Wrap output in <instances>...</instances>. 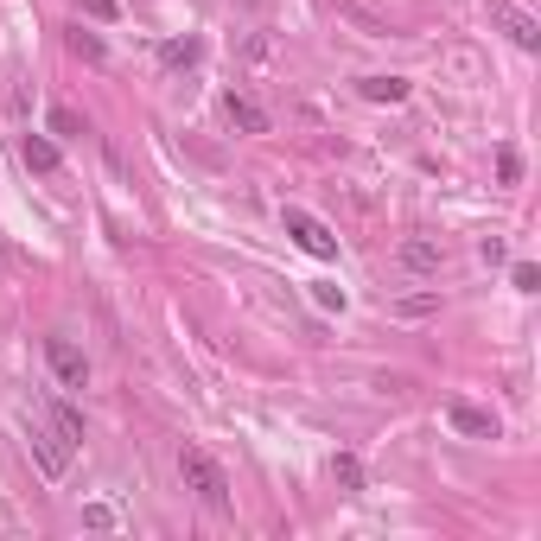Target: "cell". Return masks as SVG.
<instances>
[{
    "label": "cell",
    "instance_id": "obj_13",
    "mask_svg": "<svg viewBox=\"0 0 541 541\" xmlns=\"http://www.w3.org/2000/svg\"><path fill=\"white\" fill-rule=\"evenodd\" d=\"M45 128L58 134V141H83V134H90V128H83V115H77V109H64V102L45 115Z\"/></svg>",
    "mask_w": 541,
    "mask_h": 541
},
{
    "label": "cell",
    "instance_id": "obj_21",
    "mask_svg": "<svg viewBox=\"0 0 541 541\" xmlns=\"http://www.w3.org/2000/svg\"><path fill=\"white\" fill-rule=\"evenodd\" d=\"M478 255H484V261H491V268H497V261L510 255V249H503V236H484V242H478Z\"/></svg>",
    "mask_w": 541,
    "mask_h": 541
},
{
    "label": "cell",
    "instance_id": "obj_12",
    "mask_svg": "<svg viewBox=\"0 0 541 541\" xmlns=\"http://www.w3.org/2000/svg\"><path fill=\"white\" fill-rule=\"evenodd\" d=\"M64 45H71V58H83V64H102V58H109V45H102L96 32H83V26L64 32Z\"/></svg>",
    "mask_w": 541,
    "mask_h": 541
},
{
    "label": "cell",
    "instance_id": "obj_7",
    "mask_svg": "<svg viewBox=\"0 0 541 541\" xmlns=\"http://www.w3.org/2000/svg\"><path fill=\"white\" fill-rule=\"evenodd\" d=\"M32 452H39L45 478H64V465H71V440H64L58 427H51V433H32Z\"/></svg>",
    "mask_w": 541,
    "mask_h": 541
},
{
    "label": "cell",
    "instance_id": "obj_15",
    "mask_svg": "<svg viewBox=\"0 0 541 541\" xmlns=\"http://www.w3.org/2000/svg\"><path fill=\"white\" fill-rule=\"evenodd\" d=\"M331 478H338V491H363V465H357V452H338V459H331Z\"/></svg>",
    "mask_w": 541,
    "mask_h": 541
},
{
    "label": "cell",
    "instance_id": "obj_1",
    "mask_svg": "<svg viewBox=\"0 0 541 541\" xmlns=\"http://www.w3.org/2000/svg\"><path fill=\"white\" fill-rule=\"evenodd\" d=\"M179 478H185V491H198L204 510H217V516H230V510H236V497H230V471H223L211 452L185 446V452H179Z\"/></svg>",
    "mask_w": 541,
    "mask_h": 541
},
{
    "label": "cell",
    "instance_id": "obj_9",
    "mask_svg": "<svg viewBox=\"0 0 541 541\" xmlns=\"http://www.w3.org/2000/svg\"><path fill=\"white\" fill-rule=\"evenodd\" d=\"M20 160H26L32 172H45V179H51V172L64 166V153H58V141H45V134H26V141H20Z\"/></svg>",
    "mask_w": 541,
    "mask_h": 541
},
{
    "label": "cell",
    "instance_id": "obj_14",
    "mask_svg": "<svg viewBox=\"0 0 541 541\" xmlns=\"http://www.w3.org/2000/svg\"><path fill=\"white\" fill-rule=\"evenodd\" d=\"M51 427H58V433H64V440H71V446L83 440V414L71 408V401H51Z\"/></svg>",
    "mask_w": 541,
    "mask_h": 541
},
{
    "label": "cell",
    "instance_id": "obj_16",
    "mask_svg": "<svg viewBox=\"0 0 541 541\" xmlns=\"http://www.w3.org/2000/svg\"><path fill=\"white\" fill-rule=\"evenodd\" d=\"M510 287H516V293H541V268H535V261H516V268H510Z\"/></svg>",
    "mask_w": 541,
    "mask_h": 541
},
{
    "label": "cell",
    "instance_id": "obj_2",
    "mask_svg": "<svg viewBox=\"0 0 541 541\" xmlns=\"http://www.w3.org/2000/svg\"><path fill=\"white\" fill-rule=\"evenodd\" d=\"M281 230H287L293 242H300V249H306L312 261H338V236H331L312 211H300V204H287V211H281Z\"/></svg>",
    "mask_w": 541,
    "mask_h": 541
},
{
    "label": "cell",
    "instance_id": "obj_18",
    "mask_svg": "<svg viewBox=\"0 0 541 541\" xmlns=\"http://www.w3.org/2000/svg\"><path fill=\"white\" fill-rule=\"evenodd\" d=\"M312 300H319L325 312H344V287H331V281H312Z\"/></svg>",
    "mask_w": 541,
    "mask_h": 541
},
{
    "label": "cell",
    "instance_id": "obj_6",
    "mask_svg": "<svg viewBox=\"0 0 541 541\" xmlns=\"http://www.w3.org/2000/svg\"><path fill=\"white\" fill-rule=\"evenodd\" d=\"M440 261H446L440 236H401V268L408 274H440Z\"/></svg>",
    "mask_w": 541,
    "mask_h": 541
},
{
    "label": "cell",
    "instance_id": "obj_3",
    "mask_svg": "<svg viewBox=\"0 0 541 541\" xmlns=\"http://www.w3.org/2000/svg\"><path fill=\"white\" fill-rule=\"evenodd\" d=\"M491 26L510 32L516 51H541V20H535V13H522L516 0H491Z\"/></svg>",
    "mask_w": 541,
    "mask_h": 541
},
{
    "label": "cell",
    "instance_id": "obj_10",
    "mask_svg": "<svg viewBox=\"0 0 541 541\" xmlns=\"http://www.w3.org/2000/svg\"><path fill=\"white\" fill-rule=\"evenodd\" d=\"M198 58H204L198 39H166V45H160V64H166V71H191Z\"/></svg>",
    "mask_w": 541,
    "mask_h": 541
},
{
    "label": "cell",
    "instance_id": "obj_4",
    "mask_svg": "<svg viewBox=\"0 0 541 541\" xmlns=\"http://www.w3.org/2000/svg\"><path fill=\"white\" fill-rule=\"evenodd\" d=\"M45 363H51V376H58L64 389H83V382H90V357H83L71 338H45Z\"/></svg>",
    "mask_w": 541,
    "mask_h": 541
},
{
    "label": "cell",
    "instance_id": "obj_5",
    "mask_svg": "<svg viewBox=\"0 0 541 541\" xmlns=\"http://www.w3.org/2000/svg\"><path fill=\"white\" fill-rule=\"evenodd\" d=\"M446 427L465 433V440H497V414L491 408H471V401H446Z\"/></svg>",
    "mask_w": 541,
    "mask_h": 541
},
{
    "label": "cell",
    "instance_id": "obj_19",
    "mask_svg": "<svg viewBox=\"0 0 541 541\" xmlns=\"http://www.w3.org/2000/svg\"><path fill=\"white\" fill-rule=\"evenodd\" d=\"M83 13H90V20H102V26H109V20H121V0H83Z\"/></svg>",
    "mask_w": 541,
    "mask_h": 541
},
{
    "label": "cell",
    "instance_id": "obj_8",
    "mask_svg": "<svg viewBox=\"0 0 541 541\" xmlns=\"http://www.w3.org/2000/svg\"><path fill=\"white\" fill-rule=\"evenodd\" d=\"M223 115H230L242 134H268V109H261V102H249V96H236V90L223 96Z\"/></svg>",
    "mask_w": 541,
    "mask_h": 541
},
{
    "label": "cell",
    "instance_id": "obj_11",
    "mask_svg": "<svg viewBox=\"0 0 541 541\" xmlns=\"http://www.w3.org/2000/svg\"><path fill=\"white\" fill-rule=\"evenodd\" d=\"M363 102H408V77H363Z\"/></svg>",
    "mask_w": 541,
    "mask_h": 541
},
{
    "label": "cell",
    "instance_id": "obj_17",
    "mask_svg": "<svg viewBox=\"0 0 541 541\" xmlns=\"http://www.w3.org/2000/svg\"><path fill=\"white\" fill-rule=\"evenodd\" d=\"M497 179H503V185H516V179H522V153H516V147H503V153H497Z\"/></svg>",
    "mask_w": 541,
    "mask_h": 541
},
{
    "label": "cell",
    "instance_id": "obj_20",
    "mask_svg": "<svg viewBox=\"0 0 541 541\" xmlns=\"http://www.w3.org/2000/svg\"><path fill=\"white\" fill-rule=\"evenodd\" d=\"M83 522H90V529H115V510H109V503H90Z\"/></svg>",
    "mask_w": 541,
    "mask_h": 541
}]
</instances>
